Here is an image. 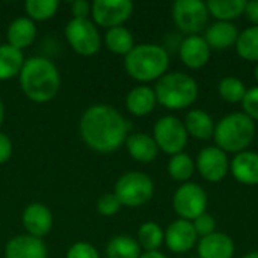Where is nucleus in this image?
<instances>
[{"label": "nucleus", "mask_w": 258, "mask_h": 258, "mask_svg": "<svg viewBox=\"0 0 258 258\" xmlns=\"http://www.w3.org/2000/svg\"><path fill=\"white\" fill-rule=\"evenodd\" d=\"M85 144L98 153H113L125 144L128 122L109 104H94L85 110L79 124Z\"/></svg>", "instance_id": "nucleus-1"}, {"label": "nucleus", "mask_w": 258, "mask_h": 258, "mask_svg": "<svg viewBox=\"0 0 258 258\" xmlns=\"http://www.w3.org/2000/svg\"><path fill=\"white\" fill-rule=\"evenodd\" d=\"M18 80L24 95L35 103H47L53 100L60 88V74L57 67L42 56L26 59Z\"/></svg>", "instance_id": "nucleus-2"}, {"label": "nucleus", "mask_w": 258, "mask_h": 258, "mask_svg": "<svg viewBox=\"0 0 258 258\" xmlns=\"http://www.w3.org/2000/svg\"><path fill=\"white\" fill-rule=\"evenodd\" d=\"M125 71L138 82H153L165 76L169 67L168 51L157 44H139L124 59Z\"/></svg>", "instance_id": "nucleus-3"}, {"label": "nucleus", "mask_w": 258, "mask_h": 258, "mask_svg": "<svg viewBox=\"0 0 258 258\" xmlns=\"http://www.w3.org/2000/svg\"><path fill=\"white\" fill-rule=\"evenodd\" d=\"M255 136L254 121L243 112H234L224 116L215 125V142L225 153L246 151Z\"/></svg>", "instance_id": "nucleus-4"}, {"label": "nucleus", "mask_w": 258, "mask_h": 258, "mask_svg": "<svg viewBox=\"0 0 258 258\" xmlns=\"http://www.w3.org/2000/svg\"><path fill=\"white\" fill-rule=\"evenodd\" d=\"M157 103L171 110L189 107L198 97V85L194 77L184 73H168L156 83Z\"/></svg>", "instance_id": "nucleus-5"}, {"label": "nucleus", "mask_w": 258, "mask_h": 258, "mask_svg": "<svg viewBox=\"0 0 258 258\" xmlns=\"http://www.w3.org/2000/svg\"><path fill=\"white\" fill-rule=\"evenodd\" d=\"M119 203L125 207H141L154 195V183L144 172H127L121 175L115 184V192Z\"/></svg>", "instance_id": "nucleus-6"}, {"label": "nucleus", "mask_w": 258, "mask_h": 258, "mask_svg": "<svg viewBox=\"0 0 258 258\" xmlns=\"http://www.w3.org/2000/svg\"><path fill=\"white\" fill-rule=\"evenodd\" d=\"M65 38L70 47L82 56H92L101 47L100 32L89 18H71L65 26Z\"/></svg>", "instance_id": "nucleus-7"}, {"label": "nucleus", "mask_w": 258, "mask_h": 258, "mask_svg": "<svg viewBox=\"0 0 258 258\" xmlns=\"http://www.w3.org/2000/svg\"><path fill=\"white\" fill-rule=\"evenodd\" d=\"M153 133H154L153 139L156 141L157 147L171 156H175L183 151L189 136L184 122L172 115L160 118L156 122Z\"/></svg>", "instance_id": "nucleus-8"}, {"label": "nucleus", "mask_w": 258, "mask_h": 258, "mask_svg": "<svg viewBox=\"0 0 258 258\" xmlns=\"http://www.w3.org/2000/svg\"><path fill=\"white\" fill-rule=\"evenodd\" d=\"M172 206L175 213L184 221H195L198 216L206 213L207 195L200 184L184 183L181 184L172 198Z\"/></svg>", "instance_id": "nucleus-9"}, {"label": "nucleus", "mask_w": 258, "mask_h": 258, "mask_svg": "<svg viewBox=\"0 0 258 258\" xmlns=\"http://www.w3.org/2000/svg\"><path fill=\"white\" fill-rule=\"evenodd\" d=\"M172 18L181 32L195 35L207 24L209 9L201 0H177L172 5Z\"/></svg>", "instance_id": "nucleus-10"}, {"label": "nucleus", "mask_w": 258, "mask_h": 258, "mask_svg": "<svg viewBox=\"0 0 258 258\" xmlns=\"http://www.w3.org/2000/svg\"><path fill=\"white\" fill-rule=\"evenodd\" d=\"M133 14L130 0H95L91 3V17L95 26L112 27L122 26Z\"/></svg>", "instance_id": "nucleus-11"}, {"label": "nucleus", "mask_w": 258, "mask_h": 258, "mask_svg": "<svg viewBox=\"0 0 258 258\" xmlns=\"http://www.w3.org/2000/svg\"><path fill=\"white\" fill-rule=\"evenodd\" d=\"M197 169L204 180L212 183L221 181L230 169L227 153L218 147H207L201 150L197 159Z\"/></svg>", "instance_id": "nucleus-12"}, {"label": "nucleus", "mask_w": 258, "mask_h": 258, "mask_svg": "<svg viewBox=\"0 0 258 258\" xmlns=\"http://www.w3.org/2000/svg\"><path fill=\"white\" fill-rule=\"evenodd\" d=\"M21 222L29 236L42 239L44 236H47L51 231L53 215L47 206H44L41 203H32L24 209Z\"/></svg>", "instance_id": "nucleus-13"}, {"label": "nucleus", "mask_w": 258, "mask_h": 258, "mask_svg": "<svg viewBox=\"0 0 258 258\" xmlns=\"http://www.w3.org/2000/svg\"><path fill=\"white\" fill-rule=\"evenodd\" d=\"M197 239L198 234L194 228V224L184 219L174 221L165 231V243L175 254H183L192 249L197 243Z\"/></svg>", "instance_id": "nucleus-14"}, {"label": "nucleus", "mask_w": 258, "mask_h": 258, "mask_svg": "<svg viewBox=\"0 0 258 258\" xmlns=\"http://www.w3.org/2000/svg\"><path fill=\"white\" fill-rule=\"evenodd\" d=\"M47 246L42 239L21 234L12 237L5 246V258H47Z\"/></svg>", "instance_id": "nucleus-15"}, {"label": "nucleus", "mask_w": 258, "mask_h": 258, "mask_svg": "<svg viewBox=\"0 0 258 258\" xmlns=\"http://www.w3.org/2000/svg\"><path fill=\"white\" fill-rule=\"evenodd\" d=\"M210 51L212 48L209 47L206 39L197 35L184 38L180 45V57L183 63L192 70L204 67L210 59Z\"/></svg>", "instance_id": "nucleus-16"}, {"label": "nucleus", "mask_w": 258, "mask_h": 258, "mask_svg": "<svg viewBox=\"0 0 258 258\" xmlns=\"http://www.w3.org/2000/svg\"><path fill=\"white\" fill-rule=\"evenodd\" d=\"M200 258H231L234 255V242L224 233H213L200 240Z\"/></svg>", "instance_id": "nucleus-17"}, {"label": "nucleus", "mask_w": 258, "mask_h": 258, "mask_svg": "<svg viewBox=\"0 0 258 258\" xmlns=\"http://www.w3.org/2000/svg\"><path fill=\"white\" fill-rule=\"evenodd\" d=\"M231 174L246 186L258 184V154L254 151H242L231 162Z\"/></svg>", "instance_id": "nucleus-18"}, {"label": "nucleus", "mask_w": 258, "mask_h": 258, "mask_svg": "<svg viewBox=\"0 0 258 258\" xmlns=\"http://www.w3.org/2000/svg\"><path fill=\"white\" fill-rule=\"evenodd\" d=\"M125 147L130 154L136 162L141 163H150L156 160L159 154V147L156 141L145 135V133H132L125 139Z\"/></svg>", "instance_id": "nucleus-19"}, {"label": "nucleus", "mask_w": 258, "mask_h": 258, "mask_svg": "<svg viewBox=\"0 0 258 258\" xmlns=\"http://www.w3.org/2000/svg\"><path fill=\"white\" fill-rule=\"evenodd\" d=\"M239 30L230 21H216L206 32V42L210 48L215 50H227L237 42Z\"/></svg>", "instance_id": "nucleus-20"}, {"label": "nucleus", "mask_w": 258, "mask_h": 258, "mask_svg": "<svg viewBox=\"0 0 258 258\" xmlns=\"http://www.w3.org/2000/svg\"><path fill=\"white\" fill-rule=\"evenodd\" d=\"M36 36V24L29 17H18L8 26L6 38L8 44L21 50L29 47Z\"/></svg>", "instance_id": "nucleus-21"}, {"label": "nucleus", "mask_w": 258, "mask_h": 258, "mask_svg": "<svg viewBox=\"0 0 258 258\" xmlns=\"http://www.w3.org/2000/svg\"><path fill=\"white\" fill-rule=\"evenodd\" d=\"M157 104V98L154 89L150 86H136L125 97V107L130 113L136 116H145L154 110Z\"/></svg>", "instance_id": "nucleus-22"}, {"label": "nucleus", "mask_w": 258, "mask_h": 258, "mask_svg": "<svg viewBox=\"0 0 258 258\" xmlns=\"http://www.w3.org/2000/svg\"><path fill=\"white\" fill-rule=\"evenodd\" d=\"M184 127L187 130V135L200 139V141H207L213 138L215 135V124L212 116L200 109L190 110L186 118H184Z\"/></svg>", "instance_id": "nucleus-23"}, {"label": "nucleus", "mask_w": 258, "mask_h": 258, "mask_svg": "<svg viewBox=\"0 0 258 258\" xmlns=\"http://www.w3.org/2000/svg\"><path fill=\"white\" fill-rule=\"evenodd\" d=\"M24 65L23 51L6 44H0V80H9L20 76Z\"/></svg>", "instance_id": "nucleus-24"}, {"label": "nucleus", "mask_w": 258, "mask_h": 258, "mask_svg": "<svg viewBox=\"0 0 258 258\" xmlns=\"http://www.w3.org/2000/svg\"><path fill=\"white\" fill-rule=\"evenodd\" d=\"M104 42L106 47L115 53V54H124L127 56L133 47H135V38L133 33L124 27V26H118V27H112L106 32L104 35Z\"/></svg>", "instance_id": "nucleus-25"}, {"label": "nucleus", "mask_w": 258, "mask_h": 258, "mask_svg": "<svg viewBox=\"0 0 258 258\" xmlns=\"http://www.w3.org/2000/svg\"><path fill=\"white\" fill-rule=\"evenodd\" d=\"M209 14L216 17L219 21H230L245 14V0H210L206 3Z\"/></svg>", "instance_id": "nucleus-26"}, {"label": "nucleus", "mask_w": 258, "mask_h": 258, "mask_svg": "<svg viewBox=\"0 0 258 258\" xmlns=\"http://www.w3.org/2000/svg\"><path fill=\"white\" fill-rule=\"evenodd\" d=\"M107 258H141V246L130 236H116L106 246Z\"/></svg>", "instance_id": "nucleus-27"}, {"label": "nucleus", "mask_w": 258, "mask_h": 258, "mask_svg": "<svg viewBox=\"0 0 258 258\" xmlns=\"http://www.w3.org/2000/svg\"><path fill=\"white\" fill-rule=\"evenodd\" d=\"M165 240L163 230L159 224L156 222H145L139 227L138 231V243L141 248L148 251H157Z\"/></svg>", "instance_id": "nucleus-28"}, {"label": "nucleus", "mask_w": 258, "mask_h": 258, "mask_svg": "<svg viewBox=\"0 0 258 258\" xmlns=\"http://www.w3.org/2000/svg\"><path fill=\"white\" fill-rule=\"evenodd\" d=\"M236 48L240 57L258 62V26H252L239 33Z\"/></svg>", "instance_id": "nucleus-29"}, {"label": "nucleus", "mask_w": 258, "mask_h": 258, "mask_svg": "<svg viewBox=\"0 0 258 258\" xmlns=\"http://www.w3.org/2000/svg\"><path fill=\"white\" fill-rule=\"evenodd\" d=\"M195 171V163L186 153H178L169 159L168 172L177 181H187Z\"/></svg>", "instance_id": "nucleus-30"}, {"label": "nucleus", "mask_w": 258, "mask_h": 258, "mask_svg": "<svg viewBox=\"0 0 258 258\" xmlns=\"http://www.w3.org/2000/svg\"><path fill=\"white\" fill-rule=\"evenodd\" d=\"M59 3L56 0H27L24 9L32 21H45L56 15Z\"/></svg>", "instance_id": "nucleus-31"}, {"label": "nucleus", "mask_w": 258, "mask_h": 258, "mask_svg": "<svg viewBox=\"0 0 258 258\" xmlns=\"http://www.w3.org/2000/svg\"><path fill=\"white\" fill-rule=\"evenodd\" d=\"M219 95L228 101V103H242L245 94H246V86L240 79L236 77H225L219 82L218 86Z\"/></svg>", "instance_id": "nucleus-32"}, {"label": "nucleus", "mask_w": 258, "mask_h": 258, "mask_svg": "<svg viewBox=\"0 0 258 258\" xmlns=\"http://www.w3.org/2000/svg\"><path fill=\"white\" fill-rule=\"evenodd\" d=\"M122 204L116 198L115 194H103L97 200V212L101 216H113L119 212Z\"/></svg>", "instance_id": "nucleus-33"}, {"label": "nucleus", "mask_w": 258, "mask_h": 258, "mask_svg": "<svg viewBox=\"0 0 258 258\" xmlns=\"http://www.w3.org/2000/svg\"><path fill=\"white\" fill-rule=\"evenodd\" d=\"M67 258H100V254L91 243L77 242L68 248Z\"/></svg>", "instance_id": "nucleus-34"}, {"label": "nucleus", "mask_w": 258, "mask_h": 258, "mask_svg": "<svg viewBox=\"0 0 258 258\" xmlns=\"http://www.w3.org/2000/svg\"><path fill=\"white\" fill-rule=\"evenodd\" d=\"M242 107H243V113L248 115L252 121H258V86L251 88L246 91L243 100H242Z\"/></svg>", "instance_id": "nucleus-35"}, {"label": "nucleus", "mask_w": 258, "mask_h": 258, "mask_svg": "<svg viewBox=\"0 0 258 258\" xmlns=\"http://www.w3.org/2000/svg\"><path fill=\"white\" fill-rule=\"evenodd\" d=\"M192 224H194V228H195L197 234L201 236V237H206V236L213 234L215 233V228H216V221L209 213H203L195 221H192Z\"/></svg>", "instance_id": "nucleus-36"}, {"label": "nucleus", "mask_w": 258, "mask_h": 258, "mask_svg": "<svg viewBox=\"0 0 258 258\" xmlns=\"http://www.w3.org/2000/svg\"><path fill=\"white\" fill-rule=\"evenodd\" d=\"M74 18H88L91 15V3L86 0H76L70 5Z\"/></svg>", "instance_id": "nucleus-37"}, {"label": "nucleus", "mask_w": 258, "mask_h": 258, "mask_svg": "<svg viewBox=\"0 0 258 258\" xmlns=\"http://www.w3.org/2000/svg\"><path fill=\"white\" fill-rule=\"evenodd\" d=\"M12 156V141L0 132V165L6 163Z\"/></svg>", "instance_id": "nucleus-38"}, {"label": "nucleus", "mask_w": 258, "mask_h": 258, "mask_svg": "<svg viewBox=\"0 0 258 258\" xmlns=\"http://www.w3.org/2000/svg\"><path fill=\"white\" fill-rule=\"evenodd\" d=\"M245 14H246L248 20H249L251 23H254L255 26H258V0L246 2Z\"/></svg>", "instance_id": "nucleus-39"}, {"label": "nucleus", "mask_w": 258, "mask_h": 258, "mask_svg": "<svg viewBox=\"0 0 258 258\" xmlns=\"http://www.w3.org/2000/svg\"><path fill=\"white\" fill-rule=\"evenodd\" d=\"M141 258H168L165 254L159 252V251H148V252H144Z\"/></svg>", "instance_id": "nucleus-40"}, {"label": "nucleus", "mask_w": 258, "mask_h": 258, "mask_svg": "<svg viewBox=\"0 0 258 258\" xmlns=\"http://www.w3.org/2000/svg\"><path fill=\"white\" fill-rule=\"evenodd\" d=\"M3 119H5V104H3V101L0 98V127L3 124Z\"/></svg>", "instance_id": "nucleus-41"}, {"label": "nucleus", "mask_w": 258, "mask_h": 258, "mask_svg": "<svg viewBox=\"0 0 258 258\" xmlns=\"http://www.w3.org/2000/svg\"><path fill=\"white\" fill-rule=\"evenodd\" d=\"M242 258H258V251H254V252H249V254H246L245 257Z\"/></svg>", "instance_id": "nucleus-42"}, {"label": "nucleus", "mask_w": 258, "mask_h": 258, "mask_svg": "<svg viewBox=\"0 0 258 258\" xmlns=\"http://www.w3.org/2000/svg\"><path fill=\"white\" fill-rule=\"evenodd\" d=\"M255 79H257V82H258V63H257V67H255Z\"/></svg>", "instance_id": "nucleus-43"}]
</instances>
